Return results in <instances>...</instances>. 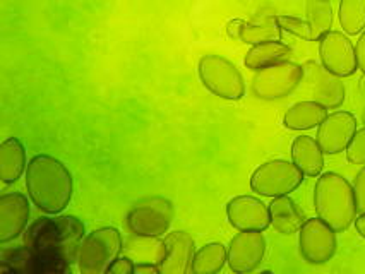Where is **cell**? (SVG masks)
Listing matches in <instances>:
<instances>
[{
	"label": "cell",
	"instance_id": "6da1fadb",
	"mask_svg": "<svg viewBox=\"0 0 365 274\" xmlns=\"http://www.w3.org/2000/svg\"><path fill=\"white\" fill-rule=\"evenodd\" d=\"M26 191L29 199L45 214H61L74 196V179L61 159L36 154L28 162Z\"/></svg>",
	"mask_w": 365,
	"mask_h": 274
},
{
	"label": "cell",
	"instance_id": "7a4b0ae2",
	"mask_svg": "<svg viewBox=\"0 0 365 274\" xmlns=\"http://www.w3.org/2000/svg\"><path fill=\"white\" fill-rule=\"evenodd\" d=\"M86 237V225L74 214H48L33 219L23 233V243L43 254L78 264L79 247Z\"/></svg>",
	"mask_w": 365,
	"mask_h": 274
},
{
	"label": "cell",
	"instance_id": "3957f363",
	"mask_svg": "<svg viewBox=\"0 0 365 274\" xmlns=\"http://www.w3.org/2000/svg\"><path fill=\"white\" fill-rule=\"evenodd\" d=\"M314 208L316 214L326 221L331 228L346 231L355 223L356 202L351 185L343 175L326 172L317 179L314 187Z\"/></svg>",
	"mask_w": 365,
	"mask_h": 274
},
{
	"label": "cell",
	"instance_id": "277c9868",
	"mask_svg": "<svg viewBox=\"0 0 365 274\" xmlns=\"http://www.w3.org/2000/svg\"><path fill=\"white\" fill-rule=\"evenodd\" d=\"M175 209L163 196H150L133 204L125 216L127 230L138 238H160L168 233Z\"/></svg>",
	"mask_w": 365,
	"mask_h": 274
},
{
	"label": "cell",
	"instance_id": "5b68a950",
	"mask_svg": "<svg viewBox=\"0 0 365 274\" xmlns=\"http://www.w3.org/2000/svg\"><path fill=\"white\" fill-rule=\"evenodd\" d=\"M122 252V235L115 226H101L86 233L78 254V269L83 274H103Z\"/></svg>",
	"mask_w": 365,
	"mask_h": 274
},
{
	"label": "cell",
	"instance_id": "8992f818",
	"mask_svg": "<svg viewBox=\"0 0 365 274\" xmlns=\"http://www.w3.org/2000/svg\"><path fill=\"white\" fill-rule=\"evenodd\" d=\"M199 79L207 91L215 96L239 101L245 96L244 75L237 69V65L222 55H205L197 65Z\"/></svg>",
	"mask_w": 365,
	"mask_h": 274
},
{
	"label": "cell",
	"instance_id": "52a82bcc",
	"mask_svg": "<svg viewBox=\"0 0 365 274\" xmlns=\"http://www.w3.org/2000/svg\"><path fill=\"white\" fill-rule=\"evenodd\" d=\"M304 172L294 162L271 159L256 168L250 176V189L262 197L288 196L304 182Z\"/></svg>",
	"mask_w": 365,
	"mask_h": 274
},
{
	"label": "cell",
	"instance_id": "ba28073f",
	"mask_svg": "<svg viewBox=\"0 0 365 274\" xmlns=\"http://www.w3.org/2000/svg\"><path fill=\"white\" fill-rule=\"evenodd\" d=\"M304 67L295 62L285 60L277 65L256 70L250 90L259 100L274 101L290 96L302 84Z\"/></svg>",
	"mask_w": 365,
	"mask_h": 274
},
{
	"label": "cell",
	"instance_id": "9c48e42d",
	"mask_svg": "<svg viewBox=\"0 0 365 274\" xmlns=\"http://www.w3.org/2000/svg\"><path fill=\"white\" fill-rule=\"evenodd\" d=\"M0 271L4 274H71L72 264L23 243L21 247L4 248L0 254Z\"/></svg>",
	"mask_w": 365,
	"mask_h": 274
},
{
	"label": "cell",
	"instance_id": "30bf717a",
	"mask_svg": "<svg viewBox=\"0 0 365 274\" xmlns=\"http://www.w3.org/2000/svg\"><path fill=\"white\" fill-rule=\"evenodd\" d=\"M304 67V79L300 86L311 96V100L321 103L328 110H336L345 103L346 90L341 78L326 69L319 62L307 60Z\"/></svg>",
	"mask_w": 365,
	"mask_h": 274
},
{
	"label": "cell",
	"instance_id": "8fae6325",
	"mask_svg": "<svg viewBox=\"0 0 365 274\" xmlns=\"http://www.w3.org/2000/svg\"><path fill=\"white\" fill-rule=\"evenodd\" d=\"M336 233L338 231L331 228L319 216L305 219L299 231L300 255L304 257L305 263L314 265L329 263L338 248Z\"/></svg>",
	"mask_w": 365,
	"mask_h": 274
},
{
	"label": "cell",
	"instance_id": "7c38bea8",
	"mask_svg": "<svg viewBox=\"0 0 365 274\" xmlns=\"http://www.w3.org/2000/svg\"><path fill=\"white\" fill-rule=\"evenodd\" d=\"M266 238L262 231L242 230L228 246V268L233 273H252L261 265L266 255Z\"/></svg>",
	"mask_w": 365,
	"mask_h": 274
},
{
	"label": "cell",
	"instance_id": "4fadbf2b",
	"mask_svg": "<svg viewBox=\"0 0 365 274\" xmlns=\"http://www.w3.org/2000/svg\"><path fill=\"white\" fill-rule=\"evenodd\" d=\"M321 64L339 78H350L356 73V52L351 40L339 31H329L319 40Z\"/></svg>",
	"mask_w": 365,
	"mask_h": 274
},
{
	"label": "cell",
	"instance_id": "5bb4252c",
	"mask_svg": "<svg viewBox=\"0 0 365 274\" xmlns=\"http://www.w3.org/2000/svg\"><path fill=\"white\" fill-rule=\"evenodd\" d=\"M196 242L187 231H172L165 237L160 247L158 264L161 274L192 273Z\"/></svg>",
	"mask_w": 365,
	"mask_h": 274
},
{
	"label": "cell",
	"instance_id": "9a60e30c",
	"mask_svg": "<svg viewBox=\"0 0 365 274\" xmlns=\"http://www.w3.org/2000/svg\"><path fill=\"white\" fill-rule=\"evenodd\" d=\"M356 132V119L350 112L329 113L317 127V142L324 154H339L346 151Z\"/></svg>",
	"mask_w": 365,
	"mask_h": 274
},
{
	"label": "cell",
	"instance_id": "2e32d148",
	"mask_svg": "<svg viewBox=\"0 0 365 274\" xmlns=\"http://www.w3.org/2000/svg\"><path fill=\"white\" fill-rule=\"evenodd\" d=\"M227 218L233 228L264 231L271 226L269 206L254 196H237L227 204Z\"/></svg>",
	"mask_w": 365,
	"mask_h": 274
},
{
	"label": "cell",
	"instance_id": "e0dca14e",
	"mask_svg": "<svg viewBox=\"0 0 365 274\" xmlns=\"http://www.w3.org/2000/svg\"><path fill=\"white\" fill-rule=\"evenodd\" d=\"M31 201V199H29ZM21 192H6L0 197V243H9L28 228L31 208Z\"/></svg>",
	"mask_w": 365,
	"mask_h": 274
},
{
	"label": "cell",
	"instance_id": "ac0fdd59",
	"mask_svg": "<svg viewBox=\"0 0 365 274\" xmlns=\"http://www.w3.org/2000/svg\"><path fill=\"white\" fill-rule=\"evenodd\" d=\"M269 213L271 226L282 235L299 233L305 219H307L304 211L299 208V204L290 196L273 197L269 204Z\"/></svg>",
	"mask_w": 365,
	"mask_h": 274
},
{
	"label": "cell",
	"instance_id": "d6986e66",
	"mask_svg": "<svg viewBox=\"0 0 365 274\" xmlns=\"http://www.w3.org/2000/svg\"><path fill=\"white\" fill-rule=\"evenodd\" d=\"M292 162L305 176H319L324 168V151L311 136H299L292 142Z\"/></svg>",
	"mask_w": 365,
	"mask_h": 274
},
{
	"label": "cell",
	"instance_id": "ffe728a7",
	"mask_svg": "<svg viewBox=\"0 0 365 274\" xmlns=\"http://www.w3.org/2000/svg\"><path fill=\"white\" fill-rule=\"evenodd\" d=\"M26 149L18 137H9L0 146V179L6 185L16 184L26 174Z\"/></svg>",
	"mask_w": 365,
	"mask_h": 274
},
{
	"label": "cell",
	"instance_id": "44dd1931",
	"mask_svg": "<svg viewBox=\"0 0 365 274\" xmlns=\"http://www.w3.org/2000/svg\"><path fill=\"white\" fill-rule=\"evenodd\" d=\"M328 117V108L314 100L299 101L287 110L283 125L288 130H311L319 127L321 122Z\"/></svg>",
	"mask_w": 365,
	"mask_h": 274
},
{
	"label": "cell",
	"instance_id": "7402d4cb",
	"mask_svg": "<svg viewBox=\"0 0 365 274\" xmlns=\"http://www.w3.org/2000/svg\"><path fill=\"white\" fill-rule=\"evenodd\" d=\"M294 50L282 40L278 41H264V43L252 45L244 58V64L250 70H261L266 67L277 65L279 62H285L292 57Z\"/></svg>",
	"mask_w": 365,
	"mask_h": 274
},
{
	"label": "cell",
	"instance_id": "603a6c76",
	"mask_svg": "<svg viewBox=\"0 0 365 274\" xmlns=\"http://www.w3.org/2000/svg\"><path fill=\"white\" fill-rule=\"evenodd\" d=\"M283 29L279 28L277 16H267V18L257 21H242L239 29V40L247 45H259L264 41H278L282 40Z\"/></svg>",
	"mask_w": 365,
	"mask_h": 274
},
{
	"label": "cell",
	"instance_id": "cb8c5ba5",
	"mask_svg": "<svg viewBox=\"0 0 365 274\" xmlns=\"http://www.w3.org/2000/svg\"><path fill=\"white\" fill-rule=\"evenodd\" d=\"M228 264V248L222 242H211L197 248L194 255L192 273L216 274Z\"/></svg>",
	"mask_w": 365,
	"mask_h": 274
},
{
	"label": "cell",
	"instance_id": "d4e9b609",
	"mask_svg": "<svg viewBox=\"0 0 365 274\" xmlns=\"http://www.w3.org/2000/svg\"><path fill=\"white\" fill-rule=\"evenodd\" d=\"M305 14L312 29V41H319L333 28L331 0H305Z\"/></svg>",
	"mask_w": 365,
	"mask_h": 274
},
{
	"label": "cell",
	"instance_id": "484cf974",
	"mask_svg": "<svg viewBox=\"0 0 365 274\" xmlns=\"http://www.w3.org/2000/svg\"><path fill=\"white\" fill-rule=\"evenodd\" d=\"M338 19L346 35H360L365 29V0H339Z\"/></svg>",
	"mask_w": 365,
	"mask_h": 274
},
{
	"label": "cell",
	"instance_id": "4316f807",
	"mask_svg": "<svg viewBox=\"0 0 365 274\" xmlns=\"http://www.w3.org/2000/svg\"><path fill=\"white\" fill-rule=\"evenodd\" d=\"M277 21L283 31L290 33L297 38H302L305 41H312V29L307 19L304 21L300 18H294V16H277Z\"/></svg>",
	"mask_w": 365,
	"mask_h": 274
},
{
	"label": "cell",
	"instance_id": "83f0119b",
	"mask_svg": "<svg viewBox=\"0 0 365 274\" xmlns=\"http://www.w3.org/2000/svg\"><path fill=\"white\" fill-rule=\"evenodd\" d=\"M346 159L351 164H365V127L356 130L346 147Z\"/></svg>",
	"mask_w": 365,
	"mask_h": 274
},
{
	"label": "cell",
	"instance_id": "f1b7e54d",
	"mask_svg": "<svg viewBox=\"0 0 365 274\" xmlns=\"http://www.w3.org/2000/svg\"><path fill=\"white\" fill-rule=\"evenodd\" d=\"M354 194H355L356 211H359V214H362L365 213V164L362 170L356 174L354 180Z\"/></svg>",
	"mask_w": 365,
	"mask_h": 274
},
{
	"label": "cell",
	"instance_id": "f546056e",
	"mask_svg": "<svg viewBox=\"0 0 365 274\" xmlns=\"http://www.w3.org/2000/svg\"><path fill=\"white\" fill-rule=\"evenodd\" d=\"M135 271V264L130 257H120L118 255L113 264L108 268V273H115V274H134Z\"/></svg>",
	"mask_w": 365,
	"mask_h": 274
},
{
	"label": "cell",
	"instance_id": "4dcf8cb0",
	"mask_svg": "<svg viewBox=\"0 0 365 274\" xmlns=\"http://www.w3.org/2000/svg\"><path fill=\"white\" fill-rule=\"evenodd\" d=\"M355 52H356V64H359V69L365 74V29L362 31V35H360L359 41H356Z\"/></svg>",
	"mask_w": 365,
	"mask_h": 274
},
{
	"label": "cell",
	"instance_id": "1f68e13d",
	"mask_svg": "<svg viewBox=\"0 0 365 274\" xmlns=\"http://www.w3.org/2000/svg\"><path fill=\"white\" fill-rule=\"evenodd\" d=\"M135 274H158L160 268L158 264H150V263H141L135 265Z\"/></svg>",
	"mask_w": 365,
	"mask_h": 274
},
{
	"label": "cell",
	"instance_id": "d6a6232c",
	"mask_svg": "<svg viewBox=\"0 0 365 274\" xmlns=\"http://www.w3.org/2000/svg\"><path fill=\"white\" fill-rule=\"evenodd\" d=\"M355 228H356V231H359V235L362 238H365V213H362V214H359V216H356V219H355Z\"/></svg>",
	"mask_w": 365,
	"mask_h": 274
}]
</instances>
